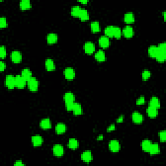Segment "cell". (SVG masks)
<instances>
[{
	"instance_id": "cell-12",
	"label": "cell",
	"mask_w": 166,
	"mask_h": 166,
	"mask_svg": "<svg viewBox=\"0 0 166 166\" xmlns=\"http://www.w3.org/2000/svg\"><path fill=\"white\" fill-rule=\"evenodd\" d=\"M63 99L65 103H75V95L72 92H69L64 93Z\"/></svg>"
},
{
	"instance_id": "cell-21",
	"label": "cell",
	"mask_w": 166,
	"mask_h": 166,
	"mask_svg": "<svg viewBox=\"0 0 166 166\" xmlns=\"http://www.w3.org/2000/svg\"><path fill=\"white\" fill-rule=\"evenodd\" d=\"M135 18L134 15L132 12H128L126 13L124 16V21L125 23L128 24H130L134 22Z\"/></svg>"
},
{
	"instance_id": "cell-5",
	"label": "cell",
	"mask_w": 166,
	"mask_h": 166,
	"mask_svg": "<svg viewBox=\"0 0 166 166\" xmlns=\"http://www.w3.org/2000/svg\"><path fill=\"white\" fill-rule=\"evenodd\" d=\"M64 147L60 144H56L53 147V153L55 156L60 157L64 155Z\"/></svg>"
},
{
	"instance_id": "cell-34",
	"label": "cell",
	"mask_w": 166,
	"mask_h": 166,
	"mask_svg": "<svg viewBox=\"0 0 166 166\" xmlns=\"http://www.w3.org/2000/svg\"><path fill=\"white\" fill-rule=\"evenodd\" d=\"M114 26H107L104 29V33L107 37H114Z\"/></svg>"
},
{
	"instance_id": "cell-13",
	"label": "cell",
	"mask_w": 166,
	"mask_h": 166,
	"mask_svg": "<svg viewBox=\"0 0 166 166\" xmlns=\"http://www.w3.org/2000/svg\"><path fill=\"white\" fill-rule=\"evenodd\" d=\"M31 141L34 147H38L42 145L43 142H44V139L40 136L35 135L32 136Z\"/></svg>"
},
{
	"instance_id": "cell-47",
	"label": "cell",
	"mask_w": 166,
	"mask_h": 166,
	"mask_svg": "<svg viewBox=\"0 0 166 166\" xmlns=\"http://www.w3.org/2000/svg\"><path fill=\"white\" fill-rule=\"evenodd\" d=\"M103 139V135H100L99 136L97 137V140H102Z\"/></svg>"
},
{
	"instance_id": "cell-48",
	"label": "cell",
	"mask_w": 166,
	"mask_h": 166,
	"mask_svg": "<svg viewBox=\"0 0 166 166\" xmlns=\"http://www.w3.org/2000/svg\"><path fill=\"white\" fill-rule=\"evenodd\" d=\"M165 12H164V20H165Z\"/></svg>"
},
{
	"instance_id": "cell-8",
	"label": "cell",
	"mask_w": 166,
	"mask_h": 166,
	"mask_svg": "<svg viewBox=\"0 0 166 166\" xmlns=\"http://www.w3.org/2000/svg\"><path fill=\"white\" fill-rule=\"evenodd\" d=\"M10 58L14 63H19L22 60V55L18 51H13L10 55Z\"/></svg>"
},
{
	"instance_id": "cell-46",
	"label": "cell",
	"mask_w": 166,
	"mask_h": 166,
	"mask_svg": "<svg viewBox=\"0 0 166 166\" xmlns=\"http://www.w3.org/2000/svg\"><path fill=\"white\" fill-rule=\"evenodd\" d=\"M79 2L82 4H86L88 1H87V0H83V1H79Z\"/></svg>"
},
{
	"instance_id": "cell-40",
	"label": "cell",
	"mask_w": 166,
	"mask_h": 166,
	"mask_svg": "<svg viewBox=\"0 0 166 166\" xmlns=\"http://www.w3.org/2000/svg\"><path fill=\"white\" fill-rule=\"evenodd\" d=\"M145 102V98L144 96H140L137 100H136V104L137 105H143Z\"/></svg>"
},
{
	"instance_id": "cell-37",
	"label": "cell",
	"mask_w": 166,
	"mask_h": 166,
	"mask_svg": "<svg viewBox=\"0 0 166 166\" xmlns=\"http://www.w3.org/2000/svg\"><path fill=\"white\" fill-rule=\"evenodd\" d=\"M7 27V19L4 17L0 18V27L5 28Z\"/></svg>"
},
{
	"instance_id": "cell-17",
	"label": "cell",
	"mask_w": 166,
	"mask_h": 166,
	"mask_svg": "<svg viewBox=\"0 0 166 166\" xmlns=\"http://www.w3.org/2000/svg\"><path fill=\"white\" fill-rule=\"evenodd\" d=\"M40 127L42 129L47 130L50 129L51 128V120L49 118H45L41 120L40 122Z\"/></svg>"
},
{
	"instance_id": "cell-18",
	"label": "cell",
	"mask_w": 166,
	"mask_h": 166,
	"mask_svg": "<svg viewBox=\"0 0 166 166\" xmlns=\"http://www.w3.org/2000/svg\"><path fill=\"white\" fill-rule=\"evenodd\" d=\"M94 57L97 62H104L106 60V55L103 50H99L96 52Z\"/></svg>"
},
{
	"instance_id": "cell-20",
	"label": "cell",
	"mask_w": 166,
	"mask_h": 166,
	"mask_svg": "<svg viewBox=\"0 0 166 166\" xmlns=\"http://www.w3.org/2000/svg\"><path fill=\"white\" fill-rule=\"evenodd\" d=\"M66 130V125L63 123H58L55 127V132L57 134H62L65 133Z\"/></svg>"
},
{
	"instance_id": "cell-23",
	"label": "cell",
	"mask_w": 166,
	"mask_h": 166,
	"mask_svg": "<svg viewBox=\"0 0 166 166\" xmlns=\"http://www.w3.org/2000/svg\"><path fill=\"white\" fill-rule=\"evenodd\" d=\"M149 106L158 109L160 108V101L157 97H152L149 101Z\"/></svg>"
},
{
	"instance_id": "cell-36",
	"label": "cell",
	"mask_w": 166,
	"mask_h": 166,
	"mask_svg": "<svg viewBox=\"0 0 166 166\" xmlns=\"http://www.w3.org/2000/svg\"><path fill=\"white\" fill-rule=\"evenodd\" d=\"M141 76H142L143 81H147V80H148L151 76V71L147 70V69H145V70H144L142 72V75H141Z\"/></svg>"
},
{
	"instance_id": "cell-22",
	"label": "cell",
	"mask_w": 166,
	"mask_h": 166,
	"mask_svg": "<svg viewBox=\"0 0 166 166\" xmlns=\"http://www.w3.org/2000/svg\"><path fill=\"white\" fill-rule=\"evenodd\" d=\"M149 153L151 155H156L160 152V146L158 143H152L149 151Z\"/></svg>"
},
{
	"instance_id": "cell-45",
	"label": "cell",
	"mask_w": 166,
	"mask_h": 166,
	"mask_svg": "<svg viewBox=\"0 0 166 166\" xmlns=\"http://www.w3.org/2000/svg\"><path fill=\"white\" fill-rule=\"evenodd\" d=\"M123 119H124L123 116H121L117 119L116 121H117V123H122L123 121Z\"/></svg>"
},
{
	"instance_id": "cell-44",
	"label": "cell",
	"mask_w": 166,
	"mask_h": 166,
	"mask_svg": "<svg viewBox=\"0 0 166 166\" xmlns=\"http://www.w3.org/2000/svg\"><path fill=\"white\" fill-rule=\"evenodd\" d=\"M15 166H23L24 164L22 162V161H20V160H18V161L14 163Z\"/></svg>"
},
{
	"instance_id": "cell-4",
	"label": "cell",
	"mask_w": 166,
	"mask_h": 166,
	"mask_svg": "<svg viewBox=\"0 0 166 166\" xmlns=\"http://www.w3.org/2000/svg\"><path fill=\"white\" fill-rule=\"evenodd\" d=\"M109 149L112 152H117L119 151L121 149V145H120L119 142L117 140H111L108 144Z\"/></svg>"
},
{
	"instance_id": "cell-29",
	"label": "cell",
	"mask_w": 166,
	"mask_h": 166,
	"mask_svg": "<svg viewBox=\"0 0 166 166\" xmlns=\"http://www.w3.org/2000/svg\"><path fill=\"white\" fill-rule=\"evenodd\" d=\"M72 111H73L74 115H76V116H79V115L82 114V109L81 104L78 103H75Z\"/></svg>"
},
{
	"instance_id": "cell-9",
	"label": "cell",
	"mask_w": 166,
	"mask_h": 166,
	"mask_svg": "<svg viewBox=\"0 0 166 166\" xmlns=\"http://www.w3.org/2000/svg\"><path fill=\"white\" fill-rule=\"evenodd\" d=\"M95 45L91 42H87L85 43L84 49L86 53H87L88 55H91L95 51Z\"/></svg>"
},
{
	"instance_id": "cell-27",
	"label": "cell",
	"mask_w": 166,
	"mask_h": 166,
	"mask_svg": "<svg viewBox=\"0 0 166 166\" xmlns=\"http://www.w3.org/2000/svg\"><path fill=\"white\" fill-rule=\"evenodd\" d=\"M68 147L69 149L75 150L79 147V141L75 138H70L68 141Z\"/></svg>"
},
{
	"instance_id": "cell-11",
	"label": "cell",
	"mask_w": 166,
	"mask_h": 166,
	"mask_svg": "<svg viewBox=\"0 0 166 166\" xmlns=\"http://www.w3.org/2000/svg\"><path fill=\"white\" fill-rule=\"evenodd\" d=\"M122 34H123L126 38H132L134 35V29L131 26L127 25V26H126L123 29Z\"/></svg>"
},
{
	"instance_id": "cell-42",
	"label": "cell",
	"mask_w": 166,
	"mask_h": 166,
	"mask_svg": "<svg viewBox=\"0 0 166 166\" xmlns=\"http://www.w3.org/2000/svg\"><path fill=\"white\" fill-rule=\"evenodd\" d=\"M115 129H116V125L114 124H112L110 126H109V127L107 128V132H112V131L115 130Z\"/></svg>"
},
{
	"instance_id": "cell-7",
	"label": "cell",
	"mask_w": 166,
	"mask_h": 166,
	"mask_svg": "<svg viewBox=\"0 0 166 166\" xmlns=\"http://www.w3.org/2000/svg\"><path fill=\"white\" fill-rule=\"evenodd\" d=\"M27 81L24 79L23 77L21 75H17L15 77V83H16V87L18 88H23L25 86Z\"/></svg>"
},
{
	"instance_id": "cell-26",
	"label": "cell",
	"mask_w": 166,
	"mask_h": 166,
	"mask_svg": "<svg viewBox=\"0 0 166 166\" xmlns=\"http://www.w3.org/2000/svg\"><path fill=\"white\" fill-rule=\"evenodd\" d=\"M21 75L23 77L24 79L27 82L32 77V72L29 68H24L21 71Z\"/></svg>"
},
{
	"instance_id": "cell-35",
	"label": "cell",
	"mask_w": 166,
	"mask_h": 166,
	"mask_svg": "<svg viewBox=\"0 0 166 166\" xmlns=\"http://www.w3.org/2000/svg\"><path fill=\"white\" fill-rule=\"evenodd\" d=\"M122 34V31L121 30V29L118 27L114 26V37H115L116 38H120Z\"/></svg>"
},
{
	"instance_id": "cell-28",
	"label": "cell",
	"mask_w": 166,
	"mask_h": 166,
	"mask_svg": "<svg viewBox=\"0 0 166 166\" xmlns=\"http://www.w3.org/2000/svg\"><path fill=\"white\" fill-rule=\"evenodd\" d=\"M152 141H151L149 140H144L142 143H141V148H142V150L143 151L147 152H148L150 148L152 145Z\"/></svg>"
},
{
	"instance_id": "cell-16",
	"label": "cell",
	"mask_w": 166,
	"mask_h": 166,
	"mask_svg": "<svg viewBox=\"0 0 166 166\" xmlns=\"http://www.w3.org/2000/svg\"><path fill=\"white\" fill-rule=\"evenodd\" d=\"M99 44L100 46L103 48H106L109 47L110 42L108 37L106 36H101L99 39Z\"/></svg>"
},
{
	"instance_id": "cell-2",
	"label": "cell",
	"mask_w": 166,
	"mask_h": 166,
	"mask_svg": "<svg viewBox=\"0 0 166 166\" xmlns=\"http://www.w3.org/2000/svg\"><path fill=\"white\" fill-rule=\"evenodd\" d=\"M27 86L29 90L31 92H36L38 90L39 83L38 81L35 77H32L27 81Z\"/></svg>"
},
{
	"instance_id": "cell-3",
	"label": "cell",
	"mask_w": 166,
	"mask_h": 166,
	"mask_svg": "<svg viewBox=\"0 0 166 166\" xmlns=\"http://www.w3.org/2000/svg\"><path fill=\"white\" fill-rule=\"evenodd\" d=\"M5 86L9 88V89H13L16 87L15 83V77L12 75H8L5 77Z\"/></svg>"
},
{
	"instance_id": "cell-32",
	"label": "cell",
	"mask_w": 166,
	"mask_h": 166,
	"mask_svg": "<svg viewBox=\"0 0 166 166\" xmlns=\"http://www.w3.org/2000/svg\"><path fill=\"white\" fill-rule=\"evenodd\" d=\"M81 9H82V8L80 6H78V5L73 6L71 8V14L72 16L79 17Z\"/></svg>"
},
{
	"instance_id": "cell-1",
	"label": "cell",
	"mask_w": 166,
	"mask_h": 166,
	"mask_svg": "<svg viewBox=\"0 0 166 166\" xmlns=\"http://www.w3.org/2000/svg\"><path fill=\"white\" fill-rule=\"evenodd\" d=\"M158 51L156 59L159 62H164L166 60V44L165 43H161L158 45Z\"/></svg>"
},
{
	"instance_id": "cell-43",
	"label": "cell",
	"mask_w": 166,
	"mask_h": 166,
	"mask_svg": "<svg viewBox=\"0 0 166 166\" xmlns=\"http://www.w3.org/2000/svg\"><path fill=\"white\" fill-rule=\"evenodd\" d=\"M5 68H6V64H5L4 62L1 61V62H0V71H3Z\"/></svg>"
},
{
	"instance_id": "cell-10",
	"label": "cell",
	"mask_w": 166,
	"mask_h": 166,
	"mask_svg": "<svg viewBox=\"0 0 166 166\" xmlns=\"http://www.w3.org/2000/svg\"><path fill=\"white\" fill-rule=\"evenodd\" d=\"M132 119L134 123H141L143 121V115L138 112H133L132 115Z\"/></svg>"
},
{
	"instance_id": "cell-24",
	"label": "cell",
	"mask_w": 166,
	"mask_h": 166,
	"mask_svg": "<svg viewBox=\"0 0 166 166\" xmlns=\"http://www.w3.org/2000/svg\"><path fill=\"white\" fill-rule=\"evenodd\" d=\"M58 40V36L55 33H49L47 36V42L49 44H55Z\"/></svg>"
},
{
	"instance_id": "cell-25",
	"label": "cell",
	"mask_w": 166,
	"mask_h": 166,
	"mask_svg": "<svg viewBox=\"0 0 166 166\" xmlns=\"http://www.w3.org/2000/svg\"><path fill=\"white\" fill-rule=\"evenodd\" d=\"M158 51V49L156 45H151L148 48V54L150 57L156 58Z\"/></svg>"
},
{
	"instance_id": "cell-39",
	"label": "cell",
	"mask_w": 166,
	"mask_h": 166,
	"mask_svg": "<svg viewBox=\"0 0 166 166\" xmlns=\"http://www.w3.org/2000/svg\"><path fill=\"white\" fill-rule=\"evenodd\" d=\"M6 55H7L6 48H5V46H1V47H0V57H1V58H4L6 57Z\"/></svg>"
},
{
	"instance_id": "cell-15",
	"label": "cell",
	"mask_w": 166,
	"mask_h": 166,
	"mask_svg": "<svg viewBox=\"0 0 166 166\" xmlns=\"http://www.w3.org/2000/svg\"><path fill=\"white\" fill-rule=\"evenodd\" d=\"M147 114L151 118H154L158 115V109L149 106L147 108Z\"/></svg>"
},
{
	"instance_id": "cell-31",
	"label": "cell",
	"mask_w": 166,
	"mask_h": 166,
	"mask_svg": "<svg viewBox=\"0 0 166 166\" xmlns=\"http://www.w3.org/2000/svg\"><path fill=\"white\" fill-rule=\"evenodd\" d=\"M79 18L83 21H86L89 19V13H88V10L85 9H82L79 14Z\"/></svg>"
},
{
	"instance_id": "cell-6",
	"label": "cell",
	"mask_w": 166,
	"mask_h": 166,
	"mask_svg": "<svg viewBox=\"0 0 166 166\" xmlns=\"http://www.w3.org/2000/svg\"><path fill=\"white\" fill-rule=\"evenodd\" d=\"M64 75L66 79L71 81L75 77V71L72 68H66L64 71Z\"/></svg>"
},
{
	"instance_id": "cell-19",
	"label": "cell",
	"mask_w": 166,
	"mask_h": 166,
	"mask_svg": "<svg viewBox=\"0 0 166 166\" xmlns=\"http://www.w3.org/2000/svg\"><path fill=\"white\" fill-rule=\"evenodd\" d=\"M45 68H46L48 71H54L55 69V64L53 60L51 59V58H47L45 60Z\"/></svg>"
},
{
	"instance_id": "cell-33",
	"label": "cell",
	"mask_w": 166,
	"mask_h": 166,
	"mask_svg": "<svg viewBox=\"0 0 166 166\" xmlns=\"http://www.w3.org/2000/svg\"><path fill=\"white\" fill-rule=\"evenodd\" d=\"M90 28L91 31L93 33H97V32H99L101 30L100 24L98 21H92L90 24Z\"/></svg>"
},
{
	"instance_id": "cell-41",
	"label": "cell",
	"mask_w": 166,
	"mask_h": 166,
	"mask_svg": "<svg viewBox=\"0 0 166 166\" xmlns=\"http://www.w3.org/2000/svg\"><path fill=\"white\" fill-rule=\"evenodd\" d=\"M75 103H65V106H66V108L68 111H72L73 110V106Z\"/></svg>"
},
{
	"instance_id": "cell-30",
	"label": "cell",
	"mask_w": 166,
	"mask_h": 166,
	"mask_svg": "<svg viewBox=\"0 0 166 166\" xmlns=\"http://www.w3.org/2000/svg\"><path fill=\"white\" fill-rule=\"evenodd\" d=\"M20 7L21 10H27L31 7V3L29 0H22L20 3Z\"/></svg>"
},
{
	"instance_id": "cell-14",
	"label": "cell",
	"mask_w": 166,
	"mask_h": 166,
	"mask_svg": "<svg viewBox=\"0 0 166 166\" xmlns=\"http://www.w3.org/2000/svg\"><path fill=\"white\" fill-rule=\"evenodd\" d=\"M81 160L83 162L89 163L92 161L93 159L92 152L90 151H86L84 152H82L81 154Z\"/></svg>"
},
{
	"instance_id": "cell-38",
	"label": "cell",
	"mask_w": 166,
	"mask_h": 166,
	"mask_svg": "<svg viewBox=\"0 0 166 166\" xmlns=\"http://www.w3.org/2000/svg\"><path fill=\"white\" fill-rule=\"evenodd\" d=\"M159 138L162 142H165L166 140V132L165 130L160 131L159 132Z\"/></svg>"
}]
</instances>
